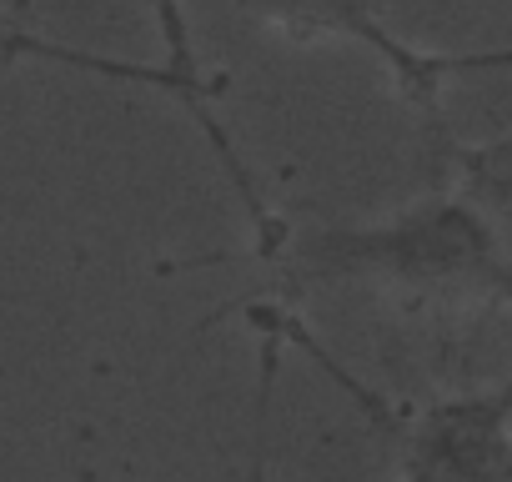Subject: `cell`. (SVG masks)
Masks as SVG:
<instances>
[{"label": "cell", "mask_w": 512, "mask_h": 482, "mask_svg": "<svg viewBox=\"0 0 512 482\" xmlns=\"http://www.w3.org/2000/svg\"><path fill=\"white\" fill-rule=\"evenodd\" d=\"M277 277L302 287L337 282H397V287H482L512 302V267L477 206L462 196H422L407 211L372 226H327L287 236L267 257Z\"/></svg>", "instance_id": "1"}, {"label": "cell", "mask_w": 512, "mask_h": 482, "mask_svg": "<svg viewBox=\"0 0 512 482\" xmlns=\"http://www.w3.org/2000/svg\"><path fill=\"white\" fill-rule=\"evenodd\" d=\"M262 332H267V342H277V352L297 347L322 377H332L352 397V407L392 447L397 482H512V377L497 392L427 402V407L407 412V407H392L382 392H372L362 377H352L307 332L302 317L267 307Z\"/></svg>", "instance_id": "2"}, {"label": "cell", "mask_w": 512, "mask_h": 482, "mask_svg": "<svg viewBox=\"0 0 512 482\" xmlns=\"http://www.w3.org/2000/svg\"><path fill=\"white\" fill-rule=\"evenodd\" d=\"M246 6L262 26H272L292 41H322V36L357 41L362 51H372L382 61L392 86L432 121L442 111L447 81L472 76V71H512V46H497V51H422V46L402 41L397 31H387L377 21L372 0H246Z\"/></svg>", "instance_id": "3"}, {"label": "cell", "mask_w": 512, "mask_h": 482, "mask_svg": "<svg viewBox=\"0 0 512 482\" xmlns=\"http://www.w3.org/2000/svg\"><path fill=\"white\" fill-rule=\"evenodd\" d=\"M467 181H472L477 191H487V196L512 201V136L497 141V146H487V151H472V161H467Z\"/></svg>", "instance_id": "4"}, {"label": "cell", "mask_w": 512, "mask_h": 482, "mask_svg": "<svg viewBox=\"0 0 512 482\" xmlns=\"http://www.w3.org/2000/svg\"><path fill=\"white\" fill-rule=\"evenodd\" d=\"M46 56V41L36 36H0V61H41Z\"/></svg>", "instance_id": "5"}]
</instances>
